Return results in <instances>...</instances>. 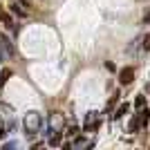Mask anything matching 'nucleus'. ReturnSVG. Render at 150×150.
I'll return each instance as SVG.
<instances>
[{"label": "nucleus", "instance_id": "obj_1", "mask_svg": "<svg viewBox=\"0 0 150 150\" xmlns=\"http://www.w3.org/2000/svg\"><path fill=\"white\" fill-rule=\"evenodd\" d=\"M25 128H27V132H36L40 128V117L36 112H29L25 117Z\"/></svg>", "mask_w": 150, "mask_h": 150}, {"label": "nucleus", "instance_id": "obj_2", "mask_svg": "<svg viewBox=\"0 0 150 150\" xmlns=\"http://www.w3.org/2000/svg\"><path fill=\"white\" fill-rule=\"evenodd\" d=\"M99 125H101V119H99V114H90V117H85V123H83V130H85V132H94V130H99Z\"/></svg>", "mask_w": 150, "mask_h": 150}, {"label": "nucleus", "instance_id": "obj_3", "mask_svg": "<svg viewBox=\"0 0 150 150\" xmlns=\"http://www.w3.org/2000/svg\"><path fill=\"white\" fill-rule=\"evenodd\" d=\"M134 81V67H123L119 72V83L121 85H130Z\"/></svg>", "mask_w": 150, "mask_h": 150}, {"label": "nucleus", "instance_id": "obj_4", "mask_svg": "<svg viewBox=\"0 0 150 150\" xmlns=\"http://www.w3.org/2000/svg\"><path fill=\"white\" fill-rule=\"evenodd\" d=\"M9 9H11V13H13V16H18V18H27V11H23V9H20V7L16 5V2H13V5L9 7Z\"/></svg>", "mask_w": 150, "mask_h": 150}, {"label": "nucleus", "instance_id": "obj_5", "mask_svg": "<svg viewBox=\"0 0 150 150\" xmlns=\"http://www.w3.org/2000/svg\"><path fill=\"white\" fill-rule=\"evenodd\" d=\"M117 101H119V92H114L112 96H110V101H108V105H105V112H112V108H114Z\"/></svg>", "mask_w": 150, "mask_h": 150}, {"label": "nucleus", "instance_id": "obj_6", "mask_svg": "<svg viewBox=\"0 0 150 150\" xmlns=\"http://www.w3.org/2000/svg\"><path fill=\"white\" fill-rule=\"evenodd\" d=\"M128 110H130V105H128V103H123V105H119V110L114 112V119H121L123 114H128Z\"/></svg>", "mask_w": 150, "mask_h": 150}, {"label": "nucleus", "instance_id": "obj_7", "mask_svg": "<svg viewBox=\"0 0 150 150\" xmlns=\"http://www.w3.org/2000/svg\"><path fill=\"white\" fill-rule=\"evenodd\" d=\"M134 108H137V110H144L146 108V96L144 94H139L137 99H134Z\"/></svg>", "mask_w": 150, "mask_h": 150}, {"label": "nucleus", "instance_id": "obj_8", "mask_svg": "<svg viewBox=\"0 0 150 150\" xmlns=\"http://www.w3.org/2000/svg\"><path fill=\"white\" fill-rule=\"evenodd\" d=\"M85 146H92V144H88L83 137H76V144H72V148H85Z\"/></svg>", "mask_w": 150, "mask_h": 150}, {"label": "nucleus", "instance_id": "obj_9", "mask_svg": "<svg viewBox=\"0 0 150 150\" xmlns=\"http://www.w3.org/2000/svg\"><path fill=\"white\" fill-rule=\"evenodd\" d=\"M139 125H141V117H134V119H132V123H130V130H132V132H137V130H139Z\"/></svg>", "mask_w": 150, "mask_h": 150}, {"label": "nucleus", "instance_id": "obj_10", "mask_svg": "<svg viewBox=\"0 0 150 150\" xmlns=\"http://www.w3.org/2000/svg\"><path fill=\"white\" fill-rule=\"evenodd\" d=\"M2 16V23H5L7 27H13V20H11V13H0Z\"/></svg>", "mask_w": 150, "mask_h": 150}, {"label": "nucleus", "instance_id": "obj_11", "mask_svg": "<svg viewBox=\"0 0 150 150\" xmlns=\"http://www.w3.org/2000/svg\"><path fill=\"white\" fill-rule=\"evenodd\" d=\"M9 76H11V69H9V67H5V69H2V74H0V85H2V83H5L7 79H9Z\"/></svg>", "mask_w": 150, "mask_h": 150}, {"label": "nucleus", "instance_id": "obj_12", "mask_svg": "<svg viewBox=\"0 0 150 150\" xmlns=\"http://www.w3.org/2000/svg\"><path fill=\"white\" fill-rule=\"evenodd\" d=\"M141 50H144V52H150V34H146L144 45H141Z\"/></svg>", "mask_w": 150, "mask_h": 150}, {"label": "nucleus", "instance_id": "obj_13", "mask_svg": "<svg viewBox=\"0 0 150 150\" xmlns=\"http://www.w3.org/2000/svg\"><path fill=\"white\" fill-rule=\"evenodd\" d=\"M58 141H61V137H58V134H54V137H52V141H50V146H58Z\"/></svg>", "mask_w": 150, "mask_h": 150}, {"label": "nucleus", "instance_id": "obj_14", "mask_svg": "<svg viewBox=\"0 0 150 150\" xmlns=\"http://www.w3.org/2000/svg\"><path fill=\"white\" fill-rule=\"evenodd\" d=\"M105 69H108V72H114V63L108 61V63H105Z\"/></svg>", "mask_w": 150, "mask_h": 150}]
</instances>
